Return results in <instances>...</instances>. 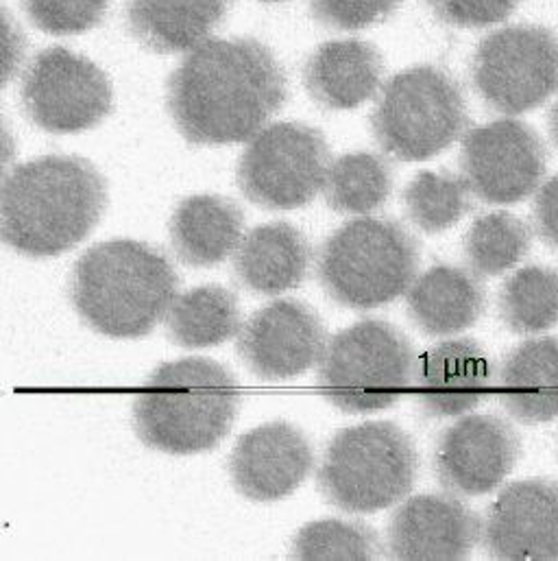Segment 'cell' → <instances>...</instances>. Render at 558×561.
<instances>
[{"mask_svg": "<svg viewBox=\"0 0 558 561\" xmlns=\"http://www.w3.org/2000/svg\"><path fill=\"white\" fill-rule=\"evenodd\" d=\"M283 68L269 46L232 37L193 48L168 81V112L193 145L221 147L254 138L286 103Z\"/></svg>", "mask_w": 558, "mask_h": 561, "instance_id": "obj_1", "label": "cell"}, {"mask_svg": "<svg viewBox=\"0 0 558 561\" xmlns=\"http://www.w3.org/2000/svg\"><path fill=\"white\" fill-rule=\"evenodd\" d=\"M107 206L103 175L79 156H44L0 182V243L53 259L88 239Z\"/></svg>", "mask_w": 558, "mask_h": 561, "instance_id": "obj_2", "label": "cell"}, {"mask_svg": "<svg viewBox=\"0 0 558 561\" xmlns=\"http://www.w3.org/2000/svg\"><path fill=\"white\" fill-rule=\"evenodd\" d=\"M241 411L234 374L212 358H182L160 365L138 389L133 422L153 450L188 457L217 448Z\"/></svg>", "mask_w": 558, "mask_h": 561, "instance_id": "obj_3", "label": "cell"}, {"mask_svg": "<svg viewBox=\"0 0 558 561\" xmlns=\"http://www.w3.org/2000/svg\"><path fill=\"white\" fill-rule=\"evenodd\" d=\"M177 288L179 276L162 250L116 239L90 248L77 261L70 295L94 332L140 339L166 319Z\"/></svg>", "mask_w": 558, "mask_h": 561, "instance_id": "obj_4", "label": "cell"}, {"mask_svg": "<svg viewBox=\"0 0 558 561\" xmlns=\"http://www.w3.org/2000/svg\"><path fill=\"white\" fill-rule=\"evenodd\" d=\"M419 241L395 219L356 217L321 245L316 280L351 310H375L406 295L419 272Z\"/></svg>", "mask_w": 558, "mask_h": 561, "instance_id": "obj_5", "label": "cell"}, {"mask_svg": "<svg viewBox=\"0 0 558 561\" xmlns=\"http://www.w3.org/2000/svg\"><path fill=\"white\" fill-rule=\"evenodd\" d=\"M417 472V446L406 431L393 422H362L329 439L316 488L345 514H375L402 503Z\"/></svg>", "mask_w": 558, "mask_h": 561, "instance_id": "obj_6", "label": "cell"}, {"mask_svg": "<svg viewBox=\"0 0 558 561\" xmlns=\"http://www.w3.org/2000/svg\"><path fill=\"white\" fill-rule=\"evenodd\" d=\"M469 112L458 79L441 66L417 64L382 83L371 114L380 149L399 162H423L465 136Z\"/></svg>", "mask_w": 558, "mask_h": 561, "instance_id": "obj_7", "label": "cell"}, {"mask_svg": "<svg viewBox=\"0 0 558 561\" xmlns=\"http://www.w3.org/2000/svg\"><path fill=\"white\" fill-rule=\"evenodd\" d=\"M323 398L342 413L369 415L397 404L412 389L417 354L388 321L362 319L332 339L316 363Z\"/></svg>", "mask_w": 558, "mask_h": 561, "instance_id": "obj_8", "label": "cell"}, {"mask_svg": "<svg viewBox=\"0 0 558 561\" xmlns=\"http://www.w3.org/2000/svg\"><path fill=\"white\" fill-rule=\"evenodd\" d=\"M472 83L504 116L533 112L558 92V37L544 24H507L474 50Z\"/></svg>", "mask_w": 558, "mask_h": 561, "instance_id": "obj_9", "label": "cell"}, {"mask_svg": "<svg viewBox=\"0 0 558 561\" xmlns=\"http://www.w3.org/2000/svg\"><path fill=\"white\" fill-rule=\"evenodd\" d=\"M329 162V145L316 127L297 121L274 123L247 140L239 186L265 210H297L321 193Z\"/></svg>", "mask_w": 558, "mask_h": 561, "instance_id": "obj_10", "label": "cell"}, {"mask_svg": "<svg viewBox=\"0 0 558 561\" xmlns=\"http://www.w3.org/2000/svg\"><path fill=\"white\" fill-rule=\"evenodd\" d=\"M28 118L48 134L96 127L112 110V83L88 57L53 46L33 57L22 79Z\"/></svg>", "mask_w": 558, "mask_h": 561, "instance_id": "obj_11", "label": "cell"}, {"mask_svg": "<svg viewBox=\"0 0 558 561\" xmlns=\"http://www.w3.org/2000/svg\"><path fill=\"white\" fill-rule=\"evenodd\" d=\"M548 151L542 136L513 116L463 136L461 175L474 197L491 206H513L528 199L544 184Z\"/></svg>", "mask_w": 558, "mask_h": 561, "instance_id": "obj_12", "label": "cell"}, {"mask_svg": "<svg viewBox=\"0 0 558 561\" xmlns=\"http://www.w3.org/2000/svg\"><path fill=\"white\" fill-rule=\"evenodd\" d=\"M520 455L522 439L509 420L493 413H467L441 433L432 468L445 492L474 499L498 490Z\"/></svg>", "mask_w": 558, "mask_h": 561, "instance_id": "obj_13", "label": "cell"}, {"mask_svg": "<svg viewBox=\"0 0 558 561\" xmlns=\"http://www.w3.org/2000/svg\"><path fill=\"white\" fill-rule=\"evenodd\" d=\"M327 330L318 312L299 299H276L254 312L239 332V354L263 380H290L316 367Z\"/></svg>", "mask_w": 558, "mask_h": 561, "instance_id": "obj_14", "label": "cell"}, {"mask_svg": "<svg viewBox=\"0 0 558 561\" xmlns=\"http://www.w3.org/2000/svg\"><path fill=\"white\" fill-rule=\"evenodd\" d=\"M480 536L483 518L461 496L419 494L388 518L384 551L395 560H467Z\"/></svg>", "mask_w": 558, "mask_h": 561, "instance_id": "obj_15", "label": "cell"}, {"mask_svg": "<svg viewBox=\"0 0 558 561\" xmlns=\"http://www.w3.org/2000/svg\"><path fill=\"white\" fill-rule=\"evenodd\" d=\"M480 545L496 560H558V481L507 485L483 518Z\"/></svg>", "mask_w": 558, "mask_h": 561, "instance_id": "obj_16", "label": "cell"}, {"mask_svg": "<svg viewBox=\"0 0 558 561\" xmlns=\"http://www.w3.org/2000/svg\"><path fill=\"white\" fill-rule=\"evenodd\" d=\"M312 468L314 448L307 435L286 420L252 428L230 455L232 483L254 503H276L290 496Z\"/></svg>", "mask_w": 558, "mask_h": 561, "instance_id": "obj_17", "label": "cell"}, {"mask_svg": "<svg viewBox=\"0 0 558 561\" xmlns=\"http://www.w3.org/2000/svg\"><path fill=\"white\" fill-rule=\"evenodd\" d=\"M496 369L474 339H447L417 358L412 393L423 417L452 420L478 409L493 389Z\"/></svg>", "mask_w": 558, "mask_h": 561, "instance_id": "obj_18", "label": "cell"}, {"mask_svg": "<svg viewBox=\"0 0 558 561\" xmlns=\"http://www.w3.org/2000/svg\"><path fill=\"white\" fill-rule=\"evenodd\" d=\"M384 79L382 53L356 37L329 39L312 50L303 66L310 99L329 112H347L371 101Z\"/></svg>", "mask_w": 558, "mask_h": 561, "instance_id": "obj_19", "label": "cell"}, {"mask_svg": "<svg viewBox=\"0 0 558 561\" xmlns=\"http://www.w3.org/2000/svg\"><path fill=\"white\" fill-rule=\"evenodd\" d=\"M493 391L507 413L522 424L558 417V336H537L513 347L500 363Z\"/></svg>", "mask_w": 558, "mask_h": 561, "instance_id": "obj_20", "label": "cell"}, {"mask_svg": "<svg viewBox=\"0 0 558 561\" xmlns=\"http://www.w3.org/2000/svg\"><path fill=\"white\" fill-rule=\"evenodd\" d=\"M487 308L483 278L467 267L434 265L406 290L410 321L428 336H454L469 330Z\"/></svg>", "mask_w": 558, "mask_h": 561, "instance_id": "obj_21", "label": "cell"}, {"mask_svg": "<svg viewBox=\"0 0 558 561\" xmlns=\"http://www.w3.org/2000/svg\"><path fill=\"white\" fill-rule=\"evenodd\" d=\"M305 234L283 221L247 232L234 252V276L252 293L276 297L305 280L312 265Z\"/></svg>", "mask_w": 558, "mask_h": 561, "instance_id": "obj_22", "label": "cell"}, {"mask_svg": "<svg viewBox=\"0 0 558 561\" xmlns=\"http://www.w3.org/2000/svg\"><path fill=\"white\" fill-rule=\"evenodd\" d=\"M243 230L245 215L236 202L219 195H193L175 208L171 241L182 263L214 267L236 252Z\"/></svg>", "mask_w": 558, "mask_h": 561, "instance_id": "obj_23", "label": "cell"}, {"mask_svg": "<svg viewBox=\"0 0 558 561\" xmlns=\"http://www.w3.org/2000/svg\"><path fill=\"white\" fill-rule=\"evenodd\" d=\"M232 0H129L127 20L147 48L175 55L208 42L223 22Z\"/></svg>", "mask_w": 558, "mask_h": 561, "instance_id": "obj_24", "label": "cell"}, {"mask_svg": "<svg viewBox=\"0 0 558 561\" xmlns=\"http://www.w3.org/2000/svg\"><path fill=\"white\" fill-rule=\"evenodd\" d=\"M166 323L177 345L204 350L239 336L243 317L232 290L208 284L177 295L166 312Z\"/></svg>", "mask_w": 558, "mask_h": 561, "instance_id": "obj_25", "label": "cell"}, {"mask_svg": "<svg viewBox=\"0 0 558 561\" xmlns=\"http://www.w3.org/2000/svg\"><path fill=\"white\" fill-rule=\"evenodd\" d=\"M393 186L395 171L388 158L373 151H351L329 162L321 193L334 213L367 217L386 204Z\"/></svg>", "mask_w": 558, "mask_h": 561, "instance_id": "obj_26", "label": "cell"}, {"mask_svg": "<svg viewBox=\"0 0 558 561\" xmlns=\"http://www.w3.org/2000/svg\"><path fill=\"white\" fill-rule=\"evenodd\" d=\"M533 245L531 226L513 213H487L478 217L463 239L467 270L480 278H496L518 267Z\"/></svg>", "mask_w": 558, "mask_h": 561, "instance_id": "obj_27", "label": "cell"}, {"mask_svg": "<svg viewBox=\"0 0 558 561\" xmlns=\"http://www.w3.org/2000/svg\"><path fill=\"white\" fill-rule=\"evenodd\" d=\"M498 312L515 334H542L558 325V267L526 265L509 276L498 295Z\"/></svg>", "mask_w": 558, "mask_h": 561, "instance_id": "obj_28", "label": "cell"}, {"mask_svg": "<svg viewBox=\"0 0 558 561\" xmlns=\"http://www.w3.org/2000/svg\"><path fill=\"white\" fill-rule=\"evenodd\" d=\"M472 206L474 193L465 178L450 171H421L404 191L406 215L426 234L450 230Z\"/></svg>", "mask_w": 558, "mask_h": 561, "instance_id": "obj_29", "label": "cell"}, {"mask_svg": "<svg viewBox=\"0 0 558 561\" xmlns=\"http://www.w3.org/2000/svg\"><path fill=\"white\" fill-rule=\"evenodd\" d=\"M386 551L380 536L360 520H316L301 527L292 540L294 560H375Z\"/></svg>", "mask_w": 558, "mask_h": 561, "instance_id": "obj_30", "label": "cell"}, {"mask_svg": "<svg viewBox=\"0 0 558 561\" xmlns=\"http://www.w3.org/2000/svg\"><path fill=\"white\" fill-rule=\"evenodd\" d=\"M109 0H22L28 20L48 35H79L98 26Z\"/></svg>", "mask_w": 558, "mask_h": 561, "instance_id": "obj_31", "label": "cell"}, {"mask_svg": "<svg viewBox=\"0 0 558 561\" xmlns=\"http://www.w3.org/2000/svg\"><path fill=\"white\" fill-rule=\"evenodd\" d=\"M404 0H310L318 24L334 31H362L388 20Z\"/></svg>", "mask_w": 558, "mask_h": 561, "instance_id": "obj_32", "label": "cell"}, {"mask_svg": "<svg viewBox=\"0 0 558 561\" xmlns=\"http://www.w3.org/2000/svg\"><path fill=\"white\" fill-rule=\"evenodd\" d=\"M437 20L454 28H487L507 22L522 0H426Z\"/></svg>", "mask_w": 558, "mask_h": 561, "instance_id": "obj_33", "label": "cell"}, {"mask_svg": "<svg viewBox=\"0 0 558 561\" xmlns=\"http://www.w3.org/2000/svg\"><path fill=\"white\" fill-rule=\"evenodd\" d=\"M533 226L548 248L558 250V173L535 193Z\"/></svg>", "mask_w": 558, "mask_h": 561, "instance_id": "obj_34", "label": "cell"}, {"mask_svg": "<svg viewBox=\"0 0 558 561\" xmlns=\"http://www.w3.org/2000/svg\"><path fill=\"white\" fill-rule=\"evenodd\" d=\"M24 50L26 42L20 26L9 15V11L0 7V90L18 75Z\"/></svg>", "mask_w": 558, "mask_h": 561, "instance_id": "obj_35", "label": "cell"}, {"mask_svg": "<svg viewBox=\"0 0 558 561\" xmlns=\"http://www.w3.org/2000/svg\"><path fill=\"white\" fill-rule=\"evenodd\" d=\"M13 153H15V145H13V138L4 125V121L0 118V175L4 173V169L9 167V162L13 160Z\"/></svg>", "mask_w": 558, "mask_h": 561, "instance_id": "obj_36", "label": "cell"}, {"mask_svg": "<svg viewBox=\"0 0 558 561\" xmlns=\"http://www.w3.org/2000/svg\"><path fill=\"white\" fill-rule=\"evenodd\" d=\"M548 129H550L553 142L558 147V99L555 101V105L550 107V114H548Z\"/></svg>", "mask_w": 558, "mask_h": 561, "instance_id": "obj_37", "label": "cell"}, {"mask_svg": "<svg viewBox=\"0 0 558 561\" xmlns=\"http://www.w3.org/2000/svg\"><path fill=\"white\" fill-rule=\"evenodd\" d=\"M260 2H269V4H278V2H286V0H260Z\"/></svg>", "mask_w": 558, "mask_h": 561, "instance_id": "obj_38", "label": "cell"}]
</instances>
